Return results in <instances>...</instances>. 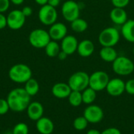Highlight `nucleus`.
Instances as JSON below:
<instances>
[{"mask_svg": "<svg viewBox=\"0 0 134 134\" xmlns=\"http://www.w3.org/2000/svg\"><path fill=\"white\" fill-rule=\"evenodd\" d=\"M31 46L36 49H42L51 41V38L47 31L42 28H36L31 31L28 36Z\"/></svg>", "mask_w": 134, "mask_h": 134, "instance_id": "39448f33", "label": "nucleus"}, {"mask_svg": "<svg viewBox=\"0 0 134 134\" xmlns=\"http://www.w3.org/2000/svg\"><path fill=\"white\" fill-rule=\"evenodd\" d=\"M125 92L130 95H134V79L125 82Z\"/></svg>", "mask_w": 134, "mask_h": 134, "instance_id": "c756f323", "label": "nucleus"}, {"mask_svg": "<svg viewBox=\"0 0 134 134\" xmlns=\"http://www.w3.org/2000/svg\"><path fill=\"white\" fill-rule=\"evenodd\" d=\"M69 104L72 107H79L82 102V92L79 91H74L71 90L70 95L68 97Z\"/></svg>", "mask_w": 134, "mask_h": 134, "instance_id": "a878e982", "label": "nucleus"}, {"mask_svg": "<svg viewBox=\"0 0 134 134\" xmlns=\"http://www.w3.org/2000/svg\"><path fill=\"white\" fill-rule=\"evenodd\" d=\"M133 55H134V47H133Z\"/></svg>", "mask_w": 134, "mask_h": 134, "instance_id": "a19ab883", "label": "nucleus"}, {"mask_svg": "<svg viewBox=\"0 0 134 134\" xmlns=\"http://www.w3.org/2000/svg\"><path fill=\"white\" fill-rule=\"evenodd\" d=\"M11 3H13L15 5H20L21 4H23V2H24V0H9Z\"/></svg>", "mask_w": 134, "mask_h": 134, "instance_id": "4c0bfd02", "label": "nucleus"}, {"mask_svg": "<svg viewBox=\"0 0 134 134\" xmlns=\"http://www.w3.org/2000/svg\"><path fill=\"white\" fill-rule=\"evenodd\" d=\"M133 134H134V133H133Z\"/></svg>", "mask_w": 134, "mask_h": 134, "instance_id": "79ce46f5", "label": "nucleus"}, {"mask_svg": "<svg viewBox=\"0 0 134 134\" xmlns=\"http://www.w3.org/2000/svg\"><path fill=\"white\" fill-rule=\"evenodd\" d=\"M104 111L103 109L96 104L88 105L83 112V116L87 119L89 123L97 124L100 122L104 119Z\"/></svg>", "mask_w": 134, "mask_h": 134, "instance_id": "9b49d317", "label": "nucleus"}, {"mask_svg": "<svg viewBox=\"0 0 134 134\" xmlns=\"http://www.w3.org/2000/svg\"><path fill=\"white\" fill-rule=\"evenodd\" d=\"M71 27L72 31L76 33H82L87 30L88 23L84 19L79 17L73 20L72 22H71Z\"/></svg>", "mask_w": 134, "mask_h": 134, "instance_id": "b1692460", "label": "nucleus"}, {"mask_svg": "<svg viewBox=\"0 0 134 134\" xmlns=\"http://www.w3.org/2000/svg\"><path fill=\"white\" fill-rule=\"evenodd\" d=\"M28 126L24 122H19L16 124L12 131V134H28Z\"/></svg>", "mask_w": 134, "mask_h": 134, "instance_id": "cd10ccee", "label": "nucleus"}, {"mask_svg": "<svg viewBox=\"0 0 134 134\" xmlns=\"http://www.w3.org/2000/svg\"><path fill=\"white\" fill-rule=\"evenodd\" d=\"M7 27L12 30H19L25 24L26 16L20 9H13L6 16Z\"/></svg>", "mask_w": 134, "mask_h": 134, "instance_id": "9d476101", "label": "nucleus"}, {"mask_svg": "<svg viewBox=\"0 0 134 134\" xmlns=\"http://www.w3.org/2000/svg\"><path fill=\"white\" fill-rule=\"evenodd\" d=\"M68 84L71 90L82 92L90 84V75L85 71H77L72 74L68 79Z\"/></svg>", "mask_w": 134, "mask_h": 134, "instance_id": "423d86ee", "label": "nucleus"}, {"mask_svg": "<svg viewBox=\"0 0 134 134\" xmlns=\"http://www.w3.org/2000/svg\"><path fill=\"white\" fill-rule=\"evenodd\" d=\"M9 78L16 83H25L32 78V71L29 66L24 64H16L13 65L9 70Z\"/></svg>", "mask_w": 134, "mask_h": 134, "instance_id": "f03ea898", "label": "nucleus"}, {"mask_svg": "<svg viewBox=\"0 0 134 134\" xmlns=\"http://www.w3.org/2000/svg\"><path fill=\"white\" fill-rule=\"evenodd\" d=\"M99 55L101 60L108 63H112L119 57L118 53L114 47L107 46H102V48L100 49Z\"/></svg>", "mask_w": 134, "mask_h": 134, "instance_id": "412c9836", "label": "nucleus"}, {"mask_svg": "<svg viewBox=\"0 0 134 134\" xmlns=\"http://www.w3.org/2000/svg\"><path fill=\"white\" fill-rule=\"evenodd\" d=\"M26 110L27 117L32 121H37L43 116L44 108L38 101L31 102Z\"/></svg>", "mask_w": 134, "mask_h": 134, "instance_id": "2eb2a0df", "label": "nucleus"}, {"mask_svg": "<svg viewBox=\"0 0 134 134\" xmlns=\"http://www.w3.org/2000/svg\"><path fill=\"white\" fill-rule=\"evenodd\" d=\"M48 32L51 40L61 41L68 35V27L64 23L56 22L49 27Z\"/></svg>", "mask_w": 134, "mask_h": 134, "instance_id": "ddd939ff", "label": "nucleus"}, {"mask_svg": "<svg viewBox=\"0 0 134 134\" xmlns=\"http://www.w3.org/2000/svg\"><path fill=\"white\" fill-rule=\"evenodd\" d=\"M35 126L40 134H51L54 130V124L53 121L44 116L36 121Z\"/></svg>", "mask_w": 134, "mask_h": 134, "instance_id": "f3484780", "label": "nucleus"}, {"mask_svg": "<svg viewBox=\"0 0 134 134\" xmlns=\"http://www.w3.org/2000/svg\"><path fill=\"white\" fill-rule=\"evenodd\" d=\"M110 80L109 75L104 71H97L90 75L89 86L95 91L99 92L106 89Z\"/></svg>", "mask_w": 134, "mask_h": 134, "instance_id": "0eeeda50", "label": "nucleus"}, {"mask_svg": "<svg viewBox=\"0 0 134 134\" xmlns=\"http://www.w3.org/2000/svg\"><path fill=\"white\" fill-rule=\"evenodd\" d=\"M10 110L6 99L0 98V115H5Z\"/></svg>", "mask_w": 134, "mask_h": 134, "instance_id": "c85d7f7f", "label": "nucleus"}, {"mask_svg": "<svg viewBox=\"0 0 134 134\" xmlns=\"http://www.w3.org/2000/svg\"><path fill=\"white\" fill-rule=\"evenodd\" d=\"M44 49H45L46 54L51 58L57 57L58 53L61 50L60 46L57 43V41L54 40H51Z\"/></svg>", "mask_w": 134, "mask_h": 134, "instance_id": "4be33fe9", "label": "nucleus"}, {"mask_svg": "<svg viewBox=\"0 0 134 134\" xmlns=\"http://www.w3.org/2000/svg\"><path fill=\"white\" fill-rule=\"evenodd\" d=\"M101 134H122V133L119 129L115 127H110L103 130V132H101Z\"/></svg>", "mask_w": 134, "mask_h": 134, "instance_id": "473e14b6", "label": "nucleus"}, {"mask_svg": "<svg viewBox=\"0 0 134 134\" xmlns=\"http://www.w3.org/2000/svg\"><path fill=\"white\" fill-rule=\"evenodd\" d=\"M21 11H22L23 14H24L26 17L30 16L32 14V12H33L32 9H31L30 6H28V5H26V6L23 7V9H21Z\"/></svg>", "mask_w": 134, "mask_h": 134, "instance_id": "f704fd0d", "label": "nucleus"}, {"mask_svg": "<svg viewBox=\"0 0 134 134\" xmlns=\"http://www.w3.org/2000/svg\"><path fill=\"white\" fill-rule=\"evenodd\" d=\"M121 34L125 40L134 43V20L128 19V20L122 25Z\"/></svg>", "mask_w": 134, "mask_h": 134, "instance_id": "aec40b11", "label": "nucleus"}, {"mask_svg": "<svg viewBox=\"0 0 134 134\" xmlns=\"http://www.w3.org/2000/svg\"><path fill=\"white\" fill-rule=\"evenodd\" d=\"M10 3L9 0H0V13H3L6 12L9 8Z\"/></svg>", "mask_w": 134, "mask_h": 134, "instance_id": "2f4dec72", "label": "nucleus"}, {"mask_svg": "<svg viewBox=\"0 0 134 134\" xmlns=\"http://www.w3.org/2000/svg\"><path fill=\"white\" fill-rule=\"evenodd\" d=\"M24 90H26V92L31 96H35L36 95L38 91H39V84L38 82V81L33 78H31L29 80H27L25 82L24 85Z\"/></svg>", "mask_w": 134, "mask_h": 134, "instance_id": "393cba45", "label": "nucleus"}, {"mask_svg": "<svg viewBox=\"0 0 134 134\" xmlns=\"http://www.w3.org/2000/svg\"><path fill=\"white\" fill-rule=\"evenodd\" d=\"M95 49L93 42L90 39H84L79 42L77 52L82 57H90Z\"/></svg>", "mask_w": 134, "mask_h": 134, "instance_id": "6ab92c4d", "label": "nucleus"}, {"mask_svg": "<svg viewBox=\"0 0 134 134\" xmlns=\"http://www.w3.org/2000/svg\"><path fill=\"white\" fill-rule=\"evenodd\" d=\"M38 19L39 21L46 26H51L57 22L58 13L57 9L46 4L42 6L38 10Z\"/></svg>", "mask_w": 134, "mask_h": 134, "instance_id": "6e6552de", "label": "nucleus"}, {"mask_svg": "<svg viewBox=\"0 0 134 134\" xmlns=\"http://www.w3.org/2000/svg\"><path fill=\"white\" fill-rule=\"evenodd\" d=\"M88 124H89V122L83 115L77 117L76 119H75L73 122V126L75 130L78 131H82L86 130L88 126Z\"/></svg>", "mask_w": 134, "mask_h": 134, "instance_id": "bb28decb", "label": "nucleus"}, {"mask_svg": "<svg viewBox=\"0 0 134 134\" xmlns=\"http://www.w3.org/2000/svg\"><path fill=\"white\" fill-rule=\"evenodd\" d=\"M86 134H101V132H100L99 130H90L87 131Z\"/></svg>", "mask_w": 134, "mask_h": 134, "instance_id": "ea45409f", "label": "nucleus"}, {"mask_svg": "<svg viewBox=\"0 0 134 134\" xmlns=\"http://www.w3.org/2000/svg\"><path fill=\"white\" fill-rule=\"evenodd\" d=\"M110 18L114 24L118 25H123L128 20L127 13L123 8L114 7L110 12Z\"/></svg>", "mask_w": 134, "mask_h": 134, "instance_id": "a211bd4d", "label": "nucleus"}, {"mask_svg": "<svg viewBox=\"0 0 134 134\" xmlns=\"http://www.w3.org/2000/svg\"><path fill=\"white\" fill-rule=\"evenodd\" d=\"M121 34L119 30L114 27H109L103 29L98 36V42L101 46L114 47L120 40Z\"/></svg>", "mask_w": 134, "mask_h": 134, "instance_id": "7ed1b4c3", "label": "nucleus"}, {"mask_svg": "<svg viewBox=\"0 0 134 134\" xmlns=\"http://www.w3.org/2000/svg\"><path fill=\"white\" fill-rule=\"evenodd\" d=\"M38 5H41V6H42V5H46L47 4V2H48V0H34Z\"/></svg>", "mask_w": 134, "mask_h": 134, "instance_id": "58836bf2", "label": "nucleus"}, {"mask_svg": "<svg viewBox=\"0 0 134 134\" xmlns=\"http://www.w3.org/2000/svg\"><path fill=\"white\" fill-rule=\"evenodd\" d=\"M130 2V0H111V3L114 5V7L123 9H125V7H126L129 5Z\"/></svg>", "mask_w": 134, "mask_h": 134, "instance_id": "7c9ffc66", "label": "nucleus"}, {"mask_svg": "<svg viewBox=\"0 0 134 134\" xmlns=\"http://www.w3.org/2000/svg\"><path fill=\"white\" fill-rule=\"evenodd\" d=\"M71 92L69 85L65 82H57L52 87V94L58 99L68 98Z\"/></svg>", "mask_w": 134, "mask_h": 134, "instance_id": "dca6fc26", "label": "nucleus"}, {"mask_svg": "<svg viewBox=\"0 0 134 134\" xmlns=\"http://www.w3.org/2000/svg\"><path fill=\"white\" fill-rule=\"evenodd\" d=\"M105 90L111 97L121 96L125 92V82L119 78L111 79L109 80Z\"/></svg>", "mask_w": 134, "mask_h": 134, "instance_id": "f8f14e48", "label": "nucleus"}, {"mask_svg": "<svg viewBox=\"0 0 134 134\" xmlns=\"http://www.w3.org/2000/svg\"><path fill=\"white\" fill-rule=\"evenodd\" d=\"M112 70L119 75L126 76L134 71V63L125 56H119L112 62Z\"/></svg>", "mask_w": 134, "mask_h": 134, "instance_id": "20e7f679", "label": "nucleus"}, {"mask_svg": "<svg viewBox=\"0 0 134 134\" xmlns=\"http://www.w3.org/2000/svg\"><path fill=\"white\" fill-rule=\"evenodd\" d=\"M6 100L10 110L15 112H22L31 103V96L24 88H15L8 93Z\"/></svg>", "mask_w": 134, "mask_h": 134, "instance_id": "f257e3e1", "label": "nucleus"}, {"mask_svg": "<svg viewBox=\"0 0 134 134\" xmlns=\"http://www.w3.org/2000/svg\"><path fill=\"white\" fill-rule=\"evenodd\" d=\"M5 27H7V20H6V16L0 13V30L5 28Z\"/></svg>", "mask_w": 134, "mask_h": 134, "instance_id": "72a5a7b5", "label": "nucleus"}, {"mask_svg": "<svg viewBox=\"0 0 134 134\" xmlns=\"http://www.w3.org/2000/svg\"><path fill=\"white\" fill-rule=\"evenodd\" d=\"M65 1H66V0H65Z\"/></svg>", "mask_w": 134, "mask_h": 134, "instance_id": "37998d69", "label": "nucleus"}, {"mask_svg": "<svg viewBox=\"0 0 134 134\" xmlns=\"http://www.w3.org/2000/svg\"><path fill=\"white\" fill-rule=\"evenodd\" d=\"M60 1L61 0H48L47 4L54 7V8H57L60 4Z\"/></svg>", "mask_w": 134, "mask_h": 134, "instance_id": "c9c22d12", "label": "nucleus"}, {"mask_svg": "<svg viewBox=\"0 0 134 134\" xmlns=\"http://www.w3.org/2000/svg\"><path fill=\"white\" fill-rule=\"evenodd\" d=\"M82 97L83 104L87 105L92 104L97 99V91L89 86L82 92Z\"/></svg>", "mask_w": 134, "mask_h": 134, "instance_id": "5701e85b", "label": "nucleus"}, {"mask_svg": "<svg viewBox=\"0 0 134 134\" xmlns=\"http://www.w3.org/2000/svg\"><path fill=\"white\" fill-rule=\"evenodd\" d=\"M68 55L66 53H64V51H62V50H60V53H58V55H57V57H58V59L59 60H65L66 58H67V57H68Z\"/></svg>", "mask_w": 134, "mask_h": 134, "instance_id": "e433bc0d", "label": "nucleus"}, {"mask_svg": "<svg viewBox=\"0 0 134 134\" xmlns=\"http://www.w3.org/2000/svg\"><path fill=\"white\" fill-rule=\"evenodd\" d=\"M79 42L78 39L71 35H67L62 40L60 44V49L68 55H71L77 52Z\"/></svg>", "mask_w": 134, "mask_h": 134, "instance_id": "4468645a", "label": "nucleus"}, {"mask_svg": "<svg viewBox=\"0 0 134 134\" xmlns=\"http://www.w3.org/2000/svg\"><path fill=\"white\" fill-rule=\"evenodd\" d=\"M63 17L68 22H72L79 17L80 7L79 5L73 0H66L61 7Z\"/></svg>", "mask_w": 134, "mask_h": 134, "instance_id": "1a4fd4ad", "label": "nucleus"}]
</instances>
